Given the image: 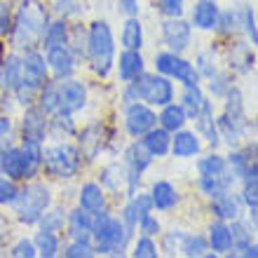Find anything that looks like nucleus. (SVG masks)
Returning <instances> with one entry per match:
<instances>
[{
  "mask_svg": "<svg viewBox=\"0 0 258 258\" xmlns=\"http://www.w3.org/2000/svg\"><path fill=\"white\" fill-rule=\"evenodd\" d=\"M237 185V178L232 176V171L228 169L225 174H218V176H200L197 178V192L207 200L221 195V192H228Z\"/></svg>",
  "mask_w": 258,
  "mask_h": 258,
  "instance_id": "27",
  "label": "nucleus"
},
{
  "mask_svg": "<svg viewBox=\"0 0 258 258\" xmlns=\"http://www.w3.org/2000/svg\"><path fill=\"white\" fill-rule=\"evenodd\" d=\"M136 230L139 235H148V237H157L160 232H162V223H160V218L148 211V214H143L139 221H136Z\"/></svg>",
  "mask_w": 258,
  "mask_h": 258,
  "instance_id": "51",
  "label": "nucleus"
},
{
  "mask_svg": "<svg viewBox=\"0 0 258 258\" xmlns=\"http://www.w3.org/2000/svg\"><path fill=\"white\" fill-rule=\"evenodd\" d=\"M122 124L129 139H141L157 124V110L143 101L122 103Z\"/></svg>",
  "mask_w": 258,
  "mask_h": 258,
  "instance_id": "9",
  "label": "nucleus"
},
{
  "mask_svg": "<svg viewBox=\"0 0 258 258\" xmlns=\"http://www.w3.org/2000/svg\"><path fill=\"white\" fill-rule=\"evenodd\" d=\"M52 14L66 21L80 19L85 14V7H82V0H52Z\"/></svg>",
  "mask_w": 258,
  "mask_h": 258,
  "instance_id": "47",
  "label": "nucleus"
},
{
  "mask_svg": "<svg viewBox=\"0 0 258 258\" xmlns=\"http://www.w3.org/2000/svg\"><path fill=\"white\" fill-rule=\"evenodd\" d=\"M82 167V155L78 146L73 141H54V143H42V164L40 174H45L52 181H73L75 176H80Z\"/></svg>",
  "mask_w": 258,
  "mask_h": 258,
  "instance_id": "6",
  "label": "nucleus"
},
{
  "mask_svg": "<svg viewBox=\"0 0 258 258\" xmlns=\"http://www.w3.org/2000/svg\"><path fill=\"white\" fill-rule=\"evenodd\" d=\"M192 66H195L197 75L204 80H209L211 75L218 71V54L214 47H207V49H200L195 54V61H192Z\"/></svg>",
  "mask_w": 258,
  "mask_h": 258,
  "instance_id": "45",
  "label": "nucleus"
},
{
  "mask_svg": "<svg viewBox=\"0 0 258 258\" xmlns=\"http://www.w3.org/2000/svg\"><path fill=\"white\" fill-rule=\"evenodd\" d=\"M12 132H14V120H12V115L0 110V139H7V136H12Z\"/></svg>",
  "mask_w": 258,
  "mask_h": 258,
  "instance_id": "56",
  "label": "nucleus"
},
{
  "mask_svg": "<svg viewBox=\"0 0 258 258\" xmlns=\"http://www.w3.org/2000/svg\"><path fill=\"white\" fill-rule=\"evenodd\" d=\"M19 139L45 143L49 139V115H45L35 103L26 106L19 120Z\"/></svg>",
  "mask_w": 258,
  "mask_h": 258,
  "instance_id": "14",
  "label": "nucleus"
},
{
  "mask_svg": "<svg viewBox=\"0 0 258 258\" xmlns=\"http://www.w3.org/2000/svg\"><path fill=\"white\" fill-rule=\"evenodd\" d=\"M218 12H221L218 0H195V5L190 7V19H188L192 31L214 33V31H216Z\"/></svg>",
  "mask_w": 258,
  "mask_h": 258,
  "instance_id": "18",
  "label": "nucleus"
},
{
  "mask_svg": "<svg viewBox=\"0 0 258 258\" xmlns=\"http://www.w3.org/2000/svg\"><path fill=\"white\" fill-rule=\"evenodd\" d=\"M68 33H71V24L66 19H49L45 33H42V40H40V49H49L54 45H68Z\"/></svg>",
  "mask_w": 258,
  "mask_h": 258,
  "instance_id": "33",
  "label": "nucleus"
},
{
  "mask_svg": "<svg viewBox=\"0 0 258 258\" xmlns=\"http://www.w3.org/2000/svg\"><path fill=\"white\" fill-rule=\"evenodd\" d=\"M120 99H122V103L143 101V103H148V106H153V108H160V106L176 99V85L167 75H160L155 71L153 73L143 71L136 80L124 82L122 92H120Z\"/></svg>",
  "mask_w": 258,
  "mask_h": 258,
  "instance_id": "5",
  "label": "nucleus"
},
{
  "mask_svg": "<svg viewBox=\"0 0 258 258\" xmlns=\"http://www.w3.org/2000/svg\"><path fill=\"white\" fill-rule=\"evenodd\" d=\"M209 214L214 218H218V221H235V218H239L242 214H244V207H242V202H239L237 192H221V195L211 197L209 200Z\"/></svg>",
  "mask_w": 258,
  "mask_h": 258,
  "instance_id": "22",
  "label": "nucleus"
},
{
  "mask_svg": "<svg viewBox=\"0 0 258 258\" xmlns=\"http://www.w3.org/2000/svg\"><path fill=\"white\" fill-rule=\"evenodd\" d=\"M35 106L45 113V115H54L59 110V82L49 78L35 94Z\"/></svg>",
  "mask_w": 258,
  "mask_h": 258,
  "instance_id": "36",
  "label": "nucleus"
},
{
  "mask_svg": "<svg viewBox=\"0 0 258 258\" xmlns=\"http://www.w3.org/2000/svg\"><path fill=\"white\" fill-rule=\"evenodd\" d=\"M115 10L122 17H139L141 14V0H115Z\"/></svg>",
  "mask_w": 258,
  "mask_h": 258,
  "instance_id": "55",
  "label": "nucleus"
},
{
  "mask_svg": "<svg viewBox=\"0 0 258 258\" xmlns=\"http://www.w3.org/2000/svg\"><path fill=\"white\" fill-rule=\"evenodd\" d=\"M92 214L85 211L82 207L75 204L73 209H66V235L68 237H80V235H89L92 230Z\"/></svg>",
  "mask_w": 258,
  "mask_h": 258,
  "instance_id": "31",
  "label": "nucleus"
},
{
  "mask_svg": "<svg viewBox=\"0 0 258 258\" xmlns=\"http://www.w3.org/2000/svg\"><path fill=\"white\" fill-rule=\"evenodd\" d=\"M78 207L89 211L92 216L99 211H106L108 209V192L103 190L99 181H85L78 188Z\"/></svg>",
  "mask_w": 258,
  "mask_h": 258,
  "instance_id": "21",
  "label": "nucleus"
},
{
  "mask_svg": "<svg viewBox=\"0 0 258 258\" xmlns=\"http://www.w3.org/2000/svg\"><path fill=\"white\" fill-rule=\"evenodd\" d=\"M155 12L162 19L171 17H183L185 14V0H155Z\"/></svg>",
  "mask_w": 258,
  "mask_h": 258,
  "instance_id": "50",
  "label": "nucleus"
},
{
  "mask_svg": "<svg viewBox=\"0 0 258 258\" xmlns=\"http://www.w3.org/2000/svg\"><path fill=\"white\" fill-rule=\"evenodd\" d=\"M169 80L178 82L181 87H188V85H202V78L197 75L192 61H190V59H185L183 54L176 56V63H174V68H171Z\"/></svg>",
  "mask_w": 258,
  "mask_h": 258,
  "instance_id": "37",
  "label": "nucleus"
},
{
  "mask_svg": "<svg viewBox=\"0 0 258 258\" xmlns=\"http://www.w3.org/2000/svg\"><path fill=\"white\" fill-rule=\"evenodd\" d=\"M54 202V195H52V188L45 185L42 181L33 178V181H24L19 183V190H17V197L12 200V214L14 218L19 221L21 225L26 228H35L40 216L45 214L49 204Z\"/></svg>",
  "mask_w": 258,
  "mask_h": 258,
  "instance_id": "7",
  "label": "nucleus"
},
{
  "mask_svg": "<svg viewBox=\"0 0 258 258\" xmlns=\"http://www.w3.org/2000/svg\"><path fill=\"white\" fill-rule=\"evenodd\" d=\"M106 127H103V122H99V120H92V122H87L82 129H78L75 132V146H78V150H80L82 155V162L89 164V162H96L99 157H101V153L106 150V143H108V139H106Z\"/></svg>",
  "mask_w": 258,
  "mask_h": 258,
  "instance_id": "8",
  "label": "nucleus"
},
{
  "mask_svg": "<svg viewBox=\"0 0 258 258\" xmlns=\"http://www.w3.org/2000/svg\"><path fill=\"white\" fill-rule=\"evenodd\" d=\"M24 78V68H21V52H7L3 56V66H0V89L3 92H12Z\"/></svg>",
  "mask_w": 258,
  "mask_h": 258,
  "instance_id": "26",
  "label": "nucleus"
},
{
  "mask_svg": "<svg viewBox=\"0 0 258 258\" xmlns=\"http://www.w3.org/2000/svg\"><path fill=\"white\" fill-rule=\"evenodd\" d=\"M14 19V5L10 0H0V38H7L12 31Z\"/></svg>",
  "mask_w": 258,
  "mask_h": 258,
  "instance_id": "54",
  "label": "nucleus"
},
{
  "mask_svg": "<svg viewBox=\"0 0 258 258\" xmlns=\"http://www.w3.org/2000/svg\"><path fill=\"white\" fill-rule=\"evenodd\" d=\"M63 258H92L96 256L94 242L89 235H80V237H68V242L61 249Z\"/></svg>",
  "mask_w": 258,
  "mask_h": 258,
  "instance_id": "42",
  "label": "nucleus"
},
{
  "mask_svg": "<svg viewBox=\"0 0 258 258\" xmlns=\"http://www.w3.org/2000/svg\"><path fill=\"white\" fill-rule=\"evenodd\" d=\"M75 132H78L75 115H68V113H61V110H56L54 115H49V139H54V141L73 139Z\"/></svg>",
  "mask_w": 258,
  "mask_h": 258,
  "instance_id": "35",
  "label": "nucleus"
},
{
  "mask_svg": "<svg viewBox=\"0 0 258 258\" xmlns=\"http://www.w3.org/2000/svg\"><path fill=\"white\" fill-rule=\"evenodd\" d=\"M214 33L223 40H230L235 35H239V21H237V7H221L216 21V31Z\"/></svg>",
  "mask_w": 258,
  "mask_h": 258,
  "instance_id": "41",
  "label": "nucleus"
},
{
  "mask_svg": "<svg viewBox=\"0 0 258 258\" xmlns=\"http://www.w3.org/2000/svg\"><path fill=\"white\" fill-rule=\"evenodd\" d=\"M160 38L162 45L176 54H185L192 47V26L185 17H171L160 24Z\"/></svg>",
  "mask_w": 258,
  "mask_h": 258,
  "instance_id": "10",
  "label": "nucleus"
},
{
  "mask_svg": "<svg viewBox=\"0 0 258 258\" xmlns=\"http://www.w3.org/2000/svg\"><path fill=\"white\" fill-rule=\"evenodd\" d=\"M225 61H228V71L232 75H249L256 66V54L253 47L246 42V38H230L225 45Z\"/></svg>",
  "mask_w": 258,
  "mask_h": 258,
  "instance_id": "12",
  "label": "nucleus"
},
{
  "mask_svg": "<svg viewBox=\"0 0 258 258\" xmlns=\"http://www.w3.org/2000/svg\"><path fill=\"white\" fill-rule=\"evenodd\" d=\"M223 101V115L230 117V120H235V122H242V124H249V127H256V122L253 120H249V115H246V101H244V92H242V87H237V85H232L228 92H225V96L221 99Z\"/></svg>",
  "mask_w": 258,
  "mask_h": 258,
  "instance_id": "24",
  "label": "nucleus"
},
{
  "mask_svg": "<svg viewBox=\"0 0 258 258\" xmlns=\"http://www.w3.org/2000/svg\"><path fill=\"white\" fill-rule=\"evenodd\" d=\"M89 237L94 242L96 256H124L134 239V230H129L117 214L106 209L94 214Z\"/></svg>",
  "mask_w": 258,
  "mask_h": 258,
  "instance_id": "2",
  "label": "nucleus"
},
{
  "mask_svg": "<svg viewBox=\"0 0 258 258\" xmlns=\"http://www.w3.org/2000/svg\"><path fill=\"white\" fill-rule=\"evenodd\" d=\"M207 99H209V96H207V92L202 89V85H188V87L181 89V99H178V103H181V108L185 110L188 120H192V117L202 110V106H204Z\"/></svg>",
  "mask_w": 258,
  "mask_h": 258,
  "instance_id": "34",
  "label": "nucleus"
},
{
  "mask_svg": "<svg viewBox=\"0 0 258 258\" xmlns=\"http://www.w3.org/2000/svg\"><path fill=\"white\" fill-rule=\"evenodd\" d=\"M17 190H19V183L7 178L5 174H0V207H10L17 197Z\"/></svg>",
  "mask_w": 258,
  "mask_h": 258,
  "instance_id": "53",
  "label": "nucleus"
},
{
  "mask_svg": "<svg viewBox=\"0 0 258 258\" xmlns=\"http://www.w3.org/2000/svg\"><path fill=\"white\" fill-rule=\"evenodd\" d=\"M117 56V42L113 35V28L106 19H94L87 26V59L92 73L96 78H110L113 68H115Z\"/></svg>",
  "mask_w": 258,
  "mask_h": 258,
  "instance_id": "4",
  "label": "nucleus"
},
{
  "mask_svg": "<svg viewBox=\"0 0 258 258\" xmlns=\"http://www.w3.org/2000/svg\"><path fill=\"white\" fill-rule=\"evenodd\" d=\"M143 143V148L148 150L153 160H160V157L169 155V146H171V132L162 129L160 124H155L153 129H148L146 134L139 139Z\"/></svg>",
  "mask_w": 258,
  "mask_h": 258,
  "instance_id": "28",
  "label": "nucleus"
},
{
  "mask_svg": "<svg viewBox=\"0 0 258 258\" xmlns=\"http://www.w3.org/2000/svg\"><path fill=\"white\" fill-rule=\"evenodd\" d=\"M115 75L117 82H132L146 71V59H143L141 49H122L120 56H115Z\"/></svg>",
  "mask_w": 258,
  "mask_h": 258,
  "instance_id": "20",
  "label": "nucleus"
},
{
  "mask_svg": "<svg viewBox=\"0 0 258 258\" xmlns=\"http://www.w3.org/2000/svg\"><path fill=\"white\" fill-rule=\"evenodd\" d=\"M188 115H185V110L181 108V103L174 99V101L164 103V106H160V113H157V124L162 129H167V132H176V129H183L188 127Z\"/></svg>",
  "mask_w": 258,
  "mask_h": 258,
  "instance_id": "29",
  "label": "nucleus"
},
{
  "mask_svg": "<svg viewBox=\"0 0 258 258\" xmlns=\"http://www.w3.org/2000/svg\"><path fill=\"white\" fill-rule=\"evenodd\" d=\"M45 52V61L49 68V78L56 82L66 80V78H73L75 71H78V61H75L73 52L68 49V45H54L49 49H42Z\"/></svg>",
  "mask_w": 258,
  "mask_h": 258,
  "instance_id": "15",
  "label": "nucleus"
},
{
  "mask_svg": "<svg viewBox=\"0 0 258 258\" xmlns=\"http://www.w3.org/2000/svg\"><path fill=\"white\" fill-rule=\"evenodd\" d=\"M42 164V143L31 141V139H19L7 146L0 160V174L12 178L17 183L33 181L40 176Z\"/></svg>",
  "mask_w": 258,
  "mask_h": 258,
  "instance_id": "3",
  "label": "nucleus"
},
{
  "mask_svg": "<svg viewBox=\"0 0 258 258\" xmlns=\"http://www.w3.org/2000/svg\"><path fill=\"white\" fill-rule=\"evenodd\" d=\"M21 68H24L21 82L28 85L31 89H35V92L49 80V68H47V61H45V52L40 47L21 52Z\"/></svg>",
  "mask_w": 258,
  "mask_h": 258,
  "instance_id": "13",
  "label": "nucleus"
},
{
  "mask_svg": "<svg viewBox=\"0 0 258 258\" xmlns=\"http://www.w3.org/2000/svg\"><path fill=\"white\" fill-rule=\"evenodd\" d=\"M237 21H239V33H244L249 45H258V31H256V12L251 5H239L237 7Z\"/></svg>",
  "mask_w": 258,
  "mask_h": 258,
  "instance_id": "44",
  "label": "nucleus"
},
{
  "mask_svg": "<svg viewBox=\"0 0 258 258\" xmlns=\"http://www.w3.org/2000/svg\"><path fill=\"white\" fill-rule=\"evenodd\" d=\"M148 195H150V202H153V211H162V214L174 211L178 207V202H181V192H178V188L171 183V181H167V178H157V181H153Z\"/></svg>",
  "mask_w": 258,
  "mask_h": 258,
  "instance_id": "19",
  "label": "nucleus"
},
{
  "mask_svg": "<svg viewBox=\"0 0 258 258\" xmlns=\"http://www.w3.org/2000/svg\"><path fill=\"white\" fill-rule=\"evenodd\" d=\"M89 101V89L87 85L78 78H66L59 82V110L68 115H78L80 110L87 108Z\"/></svg>",
  "mask_w": 258,
  "mask_h": 258,
  "instance_id": "11",
  "label": "nucleus"
},
{
  "mask_svg": "<svg viewBox=\"0 0 258 258\" xmlns=\"http://www.w3.org/2000/svg\"><path fill=\"white\" fill-rule=\"evenodd\" d=\"M204 148V141L200 139L195 129H176L171 134V146H169V155L176 157V160H192L202 153Z\"/></svg>",
  "mask_w": 258,
  "mask_h": 258,
  "instance_id": "16",
  "label": "nucleus"
},
{
  "mask_svg": "<svg viewBox=\"0 0 258 258\" xmlns=\"http://www.w3.org/2000/svg\"><path fill=\"white\" fill-rule=\"evenodd\" d=\"M183 235L185 230H181V228H174V230H167V232H160L157 237H160V253H167V256H174V253H178V249H181V242H183Z\"/></svg>",
  "mask_w": 258,
  "mask_h": 258,
  "instance_id": "48",
  "label": "nucleus"
},
{
  "mask_svg": "<svg viewBox=\"0 0 258 258\" xmlns=\"http://www.w3.org/2000/svg\"><path fill=\"white\" fill-rule=\"evenodd\" d=\"M192 122H195V132L200 134L207 146L211 150H218L221 148V136H218V127H216V113H214V101L207 99L202 106V110L192 117Z\"/></svg>",
  "mask_w": 258,
  "mask_h": 258,
  "instance_id": "17",
  "label": "nucleus"
},
{
  "mask_svg": "<svg viewBox=\"0 0 258 258\" xmlns=\"http://www.w3.org/2000/svg\"><path fill=\"white\" fill-rule=\"evenodd\" d=\"M204 82H207V96H209V99H223L225 92L235 85V75H232L228 68H225V71L218 68L216 73Z\"/></svg>",
  "mask_w": 258,
  "mask_h": 258,
  "instance_id": "43",
  "label": "nucleus"
},
{
  "mask_svg": "<svg viewBox=\"0 0 258 258\" xmlns=\"http://www.w3.org/2000/svg\"><path fill=\"white\" fill-rule=\"evenodd\" d=\"M132 256L134 258H157L160 256V246H157L155 237L139 235V237L132 242Z\"/></svg>",
  "mask_w": 258,
  "mask_h": 258,
  "instance_id": "49",
  "label": "nucleus"
},
{
  "mask_svg": "<svg viewBox=\"0 0 258 258\" xmlns=\"http://www.w3.org/2000/svg\"><path fill=\"white\" fill-rule=\"evenodd\" d=\"M33 244H35V251L40 258H56L61 256V235L59 232H49V230H40L35 232L33 237Z\"/></svg>",
  "mask_w": 258,
  "mask_h": 258,
  "instance_id": "32",
  "label": "nucleus"
},
{
  "mask_svg": "<svg viewBox=\"0 0 258 258\" xmlns=\"http://www.w3.org/2000/svg\"><path fill=\"white\" fill-rule=\"evenodd\" d=\"M200 160H197V174L200 176H218V174H225L228 171V162H225V155H221L218 150H211L207 155L200 153Z\"/></svg>",
  "mask_w": 258,
  "mask_h": 258,
  "instance_id": "38",
  "label": "nucleus"
},
{
  "mask_svg": "<svg viewBox=\"0 0 258 258\" xmlns=\"http://www.w3.org/2000/svg\"><path fill=\"white\" fill-rule=\"evenodd\" d=\"M99 183L108 195H120L124 197V188H127V169H124L122 160H110L108 164H103L99 171Z\"/></svg>",
  "mask_w": 258,
  "mask_h": 258,
  "instance_id": "23",
  "label": "nucleus"
},
{
  "mask_svg": "<svg viewBox=\"0 0 258 258\" xmlns=\"http://www.w3.org/2000/svg\"><path fill=\"white\" fill-rule=\"evenodd\" d=\"M146 35H143V24L139 17H124L122 28H120V47L122 49H143Z\"/></svg>",
  "mask_w": 258,
  "mask_h": 258,
  "instance_id": "30",
  "label": "nucleus"
},
{
  "mask_svg": "<svg viewBox=\"0 0 258 258\" xmlns=\"http://www.w3.org/2000/svg\"><path fill=\"white\" fill-rule=\"evenodd\" d=\"M10 256L12 258H35L38 251H35V244L31 237H21L17 239L12 246H10Z\"/></svg>",
  "mask_w": 258,
  "mask_h": 258,
  "instance_id": "52",
  "label": "nucleus"
},
{
  "mask_svg": "<svg viewBox=\"0 0 258 258\" xmlns=\"http://www.w3.org/2000/svg\"><path fill=\"white\" fill-rule=\"evenodd\" d=\"M68 49L73 52L78 66L87 59V26H85V24H80V21L71 24V33H68Z\"/></svg>",
  "mask_w": 258,
  "mask_h": 258,
  "instance_id": "40",
  "label": "nucleus"
},
{
  "mask_svg": "<svg viewBox=\"0 0 258 258\" xmlns=\"http://www.w3.org/2000/svg\"><path fill=\"white\" fill-rule=\"evenodd\" d=\"M49 10L42 0H17L14 7L12 31H10V45L14 52L40 47L42 33L49 24Z\"/></svg>",
  "mask_w": 258,
  "mask_h": 258,
  "instance_id": "1",
  "label": "nucleus"
},
{
  "mask_svg": "<svg viewBox=\"0 0 258 258\" xmlns=\"http://www.w3.org/2000/svg\"><path fill=\"white\" fill-rule=\"evenodd\" d=\"M207 251H209L207 235H202V232H185V235H183V242H181V249H178V253H181V256L202 258Z\"/></svg>",
  "mask_w": 258,
  "mask_h": 258,
  "instance_id": "46",
  "label": "nucleus"
},
{
  "mask_svg": "<svg viewBox=\"0 0 258 258\" xmlns=\"http://www.w3.org/2000/svg\"><path fill=\"white\" fill-rule=\"evenodd\" d=\"M207 244H209V251H214L216 256H228V251L232 249L230 223L214 218L207 228Z\"/></svg>",
  "mask_w": 258,
  "mask_h": 258,
  "instance_id": "25",
  "label": "nucleus"
},
{
  "mask_svg": "<svg viewBox=\"0 0 258 258\" xmlns=\"http://www.w3.org/2000/svg\"><path fill=\"white\" fill-rule=\"evenodd\" d=\"M35 228L49 230V232H59V235H61L63 228H66V207L52 202L47 209H45V214L40 216V221H38Z\"/></svg>",
  "mask_w": 258,
  "mask_h": 258,
  "instance_id": "39",
  "label": "nucleus"
}]
</instances>
